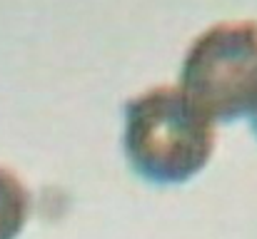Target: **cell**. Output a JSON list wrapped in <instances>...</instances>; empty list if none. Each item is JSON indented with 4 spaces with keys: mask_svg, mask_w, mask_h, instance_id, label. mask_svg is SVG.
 <instances>
[{
    "mask_svg": "<svg viewBox=\"0 0 257 239\" xmlns=\"http://www.w3.org/2000/svg\"><path fill=\"white\" fill-rule=\"evenodd\" d=\"M122 147L143 179L182 184L210 162L215 130L180 87L158 85L127 100Z\"/></svg>",
    "mask_w": 257,
    "mask_h": 239,
    "instance_id": "cell-1",
    "label": "cell"
},
{
    "mask_svg": "<svg viewBox=\"0 0 257 239\" xmlns=\"http://www.w3.org/2000/svg\"><path fill=\"white\" fill-rule=\"evenodd\" d=\"M185 97L215 122H232L257 107V25L217 23L185 53L180 85Z\"/></svg>",
    "mask_w": 257,
    "mask_h": 239,
    "instance_id": "cell-2",
    "label": "cell"
},
{
    "mask_svg": "<svg viewBox=\"0 0 257 239\" xmlns=\"http://www.w3.org/2000/svg\"><path fill=\"white\" fill-rule=\"evenodd\" d=\"M30 214V194L20 177L0 167V239H18Z\"/></svg>",
    "mask_w": 257,
    "mask_h": 239,
    "instance_id": "cell-3",
    "label": "cell"
},
{
    "mask_svg": "<svg viewBox=\"0 0 257 239\" xmlns=\"http://www.w3.org/2000/svg\"><path fill=\"white\" fill-rule=\"evenodd\" d=\"M252 130L257 132V107H255V112H252Z\"/></svg>",
    "mask_w": 257,
    "mask_h": 239,
    "instance_id": "cell-4",
    "label": "cell"
}]
</instances>
